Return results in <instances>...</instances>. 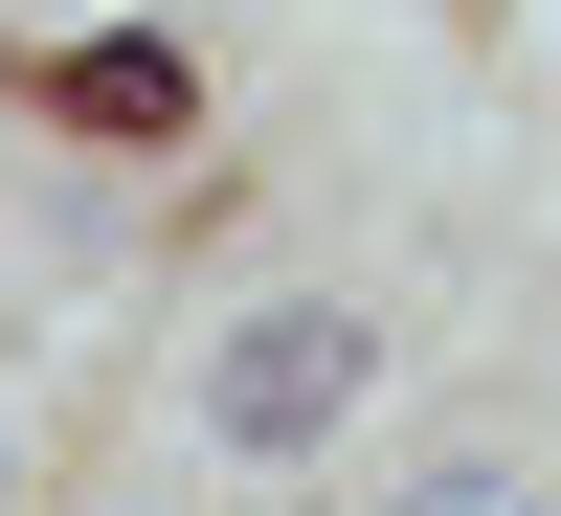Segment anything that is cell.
<instances>
[{
    "instance_id": "cell-3",
    "label": "cell",
    "mask_w": 561,
    "mask_h": 516,
    "mask_svg": "<svg viewBox=\"0 0 561 516\" xmlns=\"http://www.w3.org/2000/svg\"><path fill=\"white\" fill-rule=\"evenodd\" d=\"M45 516H203V472H90V494H45Z\"/></svg>"
},
{
    "instance_id": "cell-2",
    "label": "cell",
    "mask_w": 561,
    "mask_h": 516,
    "mask_svg": "<svg viewBox=\"0 0 561 516\" xmlns=\"http://www.w3.org/2000/svg\"><path fill=\"white\" fill-rule=\"evenodd\" d=\"M561 472H517V449H427V472H382V516H539Z\"/></svg>"
},
{
    "instance_id": "cell-6",
    "label": "cell",
    "mask_w": 561,
    "mask_h": 516,
    "mask_svg": "<svg viewBox=\"0 0 561 516\" xmlns=\"http://www.w3.org/2000/svg\"><path fill=\"white\" fill-rule=\"evenodd\" d=\"M0 225H23V158H0Z\"/></svg>"
},
{
    "instance_id": "cell-5",
    "label": "cell",
    "mask_w": 561,
    "mask_h": 516,
    "mask_svg": "<svg viewBox=\"0 0 561 516\" xmlns=\"http://www.w3.org/2000/svg\"><path fill=\"white\" fill-rule=\"evenodd\" d=\"M539 472H561V337H539Z\"/></svg>"
},
{
    "instance_id": "cell-4",
    "label": "cell",
    "mask_w": 561,
    "mask_h": 516,
    "mask_svg": "<svg viewBox=\"0 0 561 516\" xmlns=\"http://www.w3.org/2000/svg\"><path fill=\"white\" fill-rule=\"evenodd\" d=\"M0 516H45V404L0 382Z\"/></svg>"
},
{
    "instance_id": "cell-1",
    "label": "cell",
    "mask_w": 561,
    "mask_h": 516,
    "mask_svg": "<svg viewBox=\"0 0 561 516\" xmlns=\"http://www.w3.org/2000/svg\"><path fill=\"white\" fill-rule=\"evenodd\" d=\"M359 427H382V293H337V270H270V293H225L180 337V472L203 494L337 472Z\"/></svg>"
}]
</instances>
